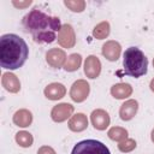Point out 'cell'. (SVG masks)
<instances>
[{
	"label": "cell",
	"instance_id": "603a6c76",
	"mask_svg": "<svg viewBox=\"0 0 154 154\" xmlns=\"http://www.w3.org/2000/svg\"><path fill=\"white\" fill-rule=\"evenodd\" d=\"M118 147H119V149L122 152H130V150H132L136 147V142L134 140H126L125 138L124 141H122L118 144Z\"/></svg>",
	"mask_w": 154,
	"mask_h": 154
},
{
	"label": "cell",
	"instance_id": "cb8c5ba5",
	"mask_svg": "<svg viewBox=\"0 0 154 154\" xmlns=\"http://www.w3.org/2000/svg\"><path fill=\"white\" fill-rule=\"evenodd\" d=\"M37 154H55V152H54V150H53L51 147L45 146V147H41V148L38 149Z\"/></svg>",
	"mask_w": 154,
	"mask_h": 154
},
{
	"label": "cell",
	"instance_id": "7402d4cb",
	"mask_svg": "<svg viewBox=\"0 0 154 154\" xmlns=\"http://www.w3.org/2000/svg\"><path fill=\"white\" fill-rule=\"evenodd\" d=\"M64 4L73 12H82L85 6L84 1H65Z\"/></svg>",
	"mask_w": 154,
	"mask_h": 154
},
{
	"label": "cell",
	"instance_id": "277c9868",
	"mask_svg": "<svg viewBox=\"0 0 154 154\" xmlns=\"http://www.w3.org/2000/svg\"><path fill=\"white\" fill-rule=\"evenodd\" d=\"M71 154H111L109 149L97 140H83L78 142Z\"/></svg>",
	"mask_w": 154,
	"mask_h": 154
},
{
	"label": "cell",
	"instance_id": "52a82bcc",
	"mask_svg": "<svg viewBox=\"0 0 154 154\" xmlns=\"http://www.w3.org/2000/svg\"><path fill=\"white\" fill-rule=\"evenodd\" d=\"M73 112V107L70 105V103H60V105H57L53 107L52 109V119L54 122H64L66 120Z\"/></svg>",
	"mask_w": 154,
	"mask_h": 154
},
{
	"label": "cell",
	"instance_id": "5b68a950",
	"mask_svg": "<svg viewBox=\"0 0 154 154\" xmlns=\"http://www.w3.org/2000/svg\"><path fill=\"white\" fill-rule=\"evenodd\" d=\"M88 94H89V84L85 81L79 79V81H77V82H75L72 84L70 95H71L73 101L82 102V101H84L87 99Z\"/></svg>",
	"mask_w": 154,
	"mask_h": 154
},
{
	"label": "cell",
	"instance_id": "83f0119b",
	"mask_svg": "<svg viewBox=\"0 0 154 154\" xmlns=\"http://www.w3.org/2000/svg\"><path fill=\"white\" fill-rule=\"evenodd\" d=\"M153 65H154V60H153Z\"/></svg>",
	"mask_w": 154,
	"mask_h": 154
},
{
	"label": "cell",
	"instance_id": "2e32d148",
	"mask_svg": "<svg viewBox=\"0 0 154 154\" xmlns=\"http://www.w3.org/2000/svg\"><path fill=\"white\" fill-rule=\"evenodd\" d=\"M2 85L11 93H17L20 88V84L17 77L12 73H4L2 75Z\"/></svg>",
	"mask_w": 154,
	"mask_h": 154
},
{
	"label": "cell",
	"instance_id": "d4e9b609",
	"mask_svg": "<svg viewBox=\"0 0 154 154\" xmlns=\"http://www.w3.org/2000/svg\"><path fill=\"white\" fill-rule=\"evenodd\" d=\"M31 4V1L29 0V1H25V2H16V1H13V5L14 6H17V7H24V6H29Z\"/></svg>",
	"mask_w": 154,
	"mask_h": 154
},
{
	"label": "cell",
	"instance_id": "8fae6325",
	"mask_svg": "<svg viewBox=\"0 0 154 154\" xmlns=\"http://www.w3.org/2000/svg\"><path fill=\"white\" fill-rule=\"evenodd\" d=\"M66 90L61 83H51L45 89V95L49 100H58L65 95Z\"/></svg>",
	"mask_w": 154,
	"mask_h": 154
},
{
	"label": "cell",
	"instance_id": "ffe728a7",
	"mask_svg": "<svg viewBox=\"0 0 154 154\" xmlns=\"http://www.w3.org/2000/svg\"><path fill=\"white\" fill-rule=\"evenodd\" d=\"M16 141L22 147H30L32 144V136L26 131H20L16 135Z\"/></svg>",
	"mask_w": 154,
	"mask_h": 154
},
{
	"label": "cell",
	"instance_id": "ba28073f",
	"mask_svg": "<svg viewBox=\"0 0 154 154\" xmlns=\"http://www.w3.org/2000/svg\"><path fill=\"white\" fill-rule=\"evenodd\" d=\"M100 71H101L100 60L96 57H94V55L88 57L87 60H85V64H84V72H85V75L89 78H96L100 75Z\"/></svg>",
	"mask_w": 154,
	"mask_h": 154
},
{
	"label": "cell",
	"instance_id": "5bb4252c",
	"mask_svg": "<svg viewBox=\"0 0 154 154\" xmlns=\"http://www.w3.org/2000/svg\"><path fill=\"white\" fill-rule=\"evenodd\" d=\"M87 126H88V119L83 113L75 114L69 122V128L72 131H82Z\"/></svg>",
	"mask_w": 154,
	"mask_h": 154
},
{
	"label": "cell",
	"instance_id": "44dd1931",
	"mask_svg": "<svg viewBox=\"0 0 154 154\" xmlns=\"http://www.w3.org/2000/svg\"><path fill=\"white\" fill-rule=\"evenodd\" d=\"M128 136V131L122 128H112L108 131V137L114 141H124Z\"/></svg>",
	"mask_w": 154,
	"mask_h": 154
},
{
	"label": "cell",
	"instance_id": "9c48e42d",
	"mask_svg": "<svg viewBox=\"0 0 154 154\" xmlns=\"http://www.w3.org/2000/svg\"><path fill=\"white\" fill-rule=\"evenodd\" d=\"M91 123L95 129L103 130L109 124V116L103 109H96L91 113Z\"/></svg>",
	"mask_w": 154,
	"mask_h": 154
},
{
	"label": "cell",
	"instance_id": "7a4b0ae2",
	"mask_svg": "<svg viewBox=\"0 0 154 154\" xmlns=\"http://www.w3.org/2000/svg\"><path fill=\"white\" fill-rule=\"evenodd\" d=\"M29 55L26 42L16 34L0 37V65L2 69L16 70L24 65Z\"/></svg>",
	"mask_w": 154,
	"mask_h": 154
},
{
	"label": "cell",
	"instance_id": "6da1fadb",
	"mask_svg": "<svg viewBox=\"0 0 154 154\" xmlns=\"http://www.w3.org/2000/svg\"><path fill=\"white\" fill-rule=\"evenodd\" d=\"M23 25L37 43H52L63 26L58 17H52L37 7L24 16Z\"/></svg>",
	"mask_w": 154,
	"mask_h": 154
},
{
	"label": "cell",
	"instance_id": "3957f363",
	"mask_svg": "<svg viewBox=\"0 0 154 154\" xmlns=\"http://www.w3.org/2000/svg\"><path fill=\"white\" fill-rule=\"evenodd\" d=\"M123 66V71L125 75L138 78L147 73L148 59L144 55V53L137 47H129L124 52Z\"/></svg>",
	"mask_w": 154,
	"mask_h": 154
},
{
	"label": "cell",
	"instance_id": "4316f807",
	"mask_svg": "<svg viewBox=\"0 0 154 154\" xmlns=\"http://www.w3.org/2000/svg\"><path fill=\"white\" fill-rule=\"evenodd\" d=\"M152 141H153V142H154V130H153V131H152Z\"/></svg>",
	"mask_w": 154,
	"mask_h": 154
},
{
	"label": "cell",
	"instance_id": "30bf717a",
	"mask_svg": "<svg viewBox=\"0 0 154 154\" xmlns=\"http://www.w3.org/2000/svg\"><path fill=\"white\" fill-rule=\"evenodd\" d=\"M102 54L111 61H114L119 58L120 54V45L114 41H108L102 46Z\"/></svg>",
	"mask_w": 154,
	"mask_h": 154
},
{
	"label": "cell",
	"instance_id": "8992f818",
	"mask_svg": "<svg viewBox=\"0 0 154 154\" xmlns=\"http://www.w3.org/2000/svg\"><path fill=\"white\" fill-rule=\"evenodd\" d=\"M75 32L70 24H64L61 26V30L58 34V42L66 48H70L75 45Z\"/></svg>",
	"mask_w": 154,
	"mask_h": 154
},
{
	"label": "cell",
	"instance_id": "4fadbf2b",
	"mask_svg": "<svg viewBox=\"0 0 154 154\" xmlns=\"http://www.w3.org/2000/svg\"><path fill=\"white\" fill-rule=\"evenodd\" d=\"M47 63L49 65H52L53 67H60L65 60V53L61 49L58 48H53L49 52H47Z\"/></svg>",
	"mask_w": 154,
	"mask_h": 154
},
{
	"label": "cell",
	"instance_id": "e0dca14e",
	"mask_svg": "<svg viewBox=\"0 0 154 154\" xmlns=\"http://www.w3.org/2000/svg\"><path fill=\"white\" fill-rule=\"evenodd\" d=\"M131 91H132V89H131L130 84H128V83L114 84L111 89V94L117 99H124V97L129 96L131 94Z\"/></svg>",
	"mask_w": 154,
	"mask_h": 154
},
{
	"label": "cell",
	"instance_id": "ac0fdd59",
	"mask_svg": "<svg viewBox=\"0 0 154 154\" xmlns=\"http://www.w3.org/2000/svg\"><path fill=\"white\" fill-rule=\"evenodd\" d=\"M108 34H109V24H108L107 22H102V23L97 24V25L95 26L94 31H93V35H94L96 38H99V40L107 37Z\"/></svg>",
	"mask_w": 154,
	"mask_h": 154
},
{
	"label": "cell",
	"instance_id": "9a60e30c",
	"mask_svg": "<svg viewBox=\"0 0 154 154\" xmlns=\"http://www.w3.org/2000/svg\"><path fill=\"white\" fill-rule=\"evenodd\" d=\"M32 120V116L29 111L26 109H20V111H17L13 116V123L18 126H22V128H25V126H29L30 123Z\"/></svg>",
	"mask_w": 154,
	"mask_h": 154
},
{
	"label": "cell",
	"instance_id": "7c38bea8",
	"mask_svg": "<svg viewBox=\"0 0 154 154\" xmlns=\"http://www.w3.org/2000/svg\"><path fill=\"white\" fill-rule=\"evenodd\" d=\"M138 109V103L137 101L135 100H129L126 102H124L120 107V111H119V114H120V118L123 120H130L137 112Z\"/></svg>",
	"mask_w": 154,
	"mask_h": 154
},
{
	"label": "cell",
	"instance_id": "d6986e66",
	"mask_svg": "<svg viewBox=\"0 0 154 154\" xmlns=\"http://www.w3.org/2000/svg\"><path fill=\"white\" fill-rule=\"evenodd\" d=\"M81 60L82 59H81L79 54H76V53L71 54L67 58V61L65 64V70L66 71H75V70H77L79 67V65H81Z\"/></svg>",
	"mask_w": 154,
	"mask_h": 154
},
{
	"label": "cell",
	"instance_id": "484cf974",
	"mask_svg": "<svg viewBox=\"0 0 154 154\" xmlns=\"http://www.w3.org/2000/svg\"><path fill=\"white\" fill-rule=\"evenodd\" d=\"M150 89L154 91V79H152V82H150Z\"/></svg>",
	"mask_w": 154,
	"mask_h": 154
}]
</instances>
